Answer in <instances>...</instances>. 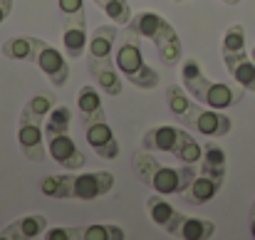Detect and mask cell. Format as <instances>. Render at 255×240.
Segmentation results:
<instances>
[{
    "mask_svg": "<svg viewBox=\"0 0 255 240\" xmlns=\"http://www.w3.org/2000/svg\"><path fill=\"white\" fill-rule=\"evenodd\" d=\"M181 82L183 89L201 104L213 107V109H228L233 104H238L248 89H243L238 82L236 84H226V82H213L208 80L201 70V65L193 57H186L181 62Z\"/></svg>",
    "mask_w": 255,
    "mask_h": 240,
    "instance_id": "obj_6",
    "label": "cell"
},
{
    "mask_svg": "<svg viewBox=\"0 0 255 240\" xmlns=\"http://www.w3.org/2000/svg\"><path fill=\"white\" fill-rule=\"evenodd\" d=\"M70 121H72V114L70 109L62 104H55L50 109V114L45 117V124H42V131H45V146H47V154L57 161L62 168H82L87 163L82 149H77L72 134H70Z\"/></svg>",
    "mask_w": 255,
    "mask_h": 240,
    "instance_id": "obj_9",
    "label": "cell"
},
{
    "mask_svg": "<svg viewBox=\"0 0 255 240\" xmlns=\"http://www.w3.org/2000/svg\"><path fill=\"white\" fill-rule=\"evenodd\" d=\"M166 107L183 126H188L208 139H221V136L231 134V129H233L231 117H226L223 112H218L213 107L193 102L191 94L186 89H181L178 84L166 87Z\"/></svg>",
    "mask_w": 255,
    "mask_h": 240,
    "instance_id": "obj_1",
    "label": "cell"
},
{
    "mask_svg": "<svg viewBox=\"0 0 255 240\" xmlns=\"http://www.w3.org/2000/svg\"><path fill=\"white\" fill-rule=\"evenodd\" d=\"M47 231V218L42 213H32L25 218L12 221L7 228H2L0 240H30V238H40Z\"/></svg>",
    "mask_w": 255,
    "mask_h": 240,
    "instance_id": "obj_16",
    "label": "cell"
},
{
    "mask_svg": "<svg viewBox=\"0 0 255 240\" xmlns=\"http://www.w3.org/2000/svg\"><path fill=\"white\" fill-rule=\"evenodd\" d=\"M251 236L255 238V201H253V206H251Z\"/></svg>",
    "mask_w": 255,
    "mask_h": 240,
    "instance_id": "obj_24",
    "label": "cell"
},
{
    "mask_svg": "<svg viewBox=\"0 0 255 240\" xmlns=\"http://www.w3.org/2000/svg\"><path fill=\"white\" fill-rule=\"evenodd\" d=\"M129 27L139 37H146L156 45V52H159V57L166 67L178 65V60H181V37H178V32L173 30V25L166 17H161L154 10H141V12L131 15Z\"/></svg>",
    "mask_w": 255,
    "mask_h": 240,
    "instance_id": "obj_11",
    "label": "cell"
},
{
    "mask_svg": "<svg viewBox=\"0 0 255 240\" xmlns=\"http://www.w3.org/2000/svg\"><path fill=\"white\" fill-rule=\"evenodd\" d=\"M114 62H117V70L131 82L136 89H144V92H151L159 87V72L151 70L141 55V40L139 35L127 25L124 30H119V37H117V47H114Z\"/></svg>",
    "mask_w": 255,
    "mask_h": 240,
    "instance_id": "obj_10",
    "label": "cell"
},
{
    "mask_svg": "<svg viewBox=\"0 0 255 240\" xmlns=\"http://www.w3.org/2000/svg\"><path fill=\"white\" fill-rule=\"evenodd\" d=\"M176 2H183V0H176ZM221 2H226V5H238L241 0H221Z\"/></svg>",
    "mask_w": 255,
    "mask_h": 240,
    "instance_id": "obj_25",
    "label": "cell"
},
{
    "mask_svg": "<svg viewBox=\"0 0 255 240\" xmlns=\"http://www.w3.org/2000/svg\"><path fill=\"white\" fill-rule=\"evenodd\" d=\"M141 149L171 154L178 163H191V166L201 163V156H203V146L188 131H183L178 126H171V124L146 129V134L141 139Z\"/></svg>",
    "mask_w": 255,
    "mask_h": 240,
    "instance_id": "obj_12",
    "label": "cell"
},
{
    "mask_svg": "<svg viewBox=\"0 0 255 240\" xmlns=\"http://www.w3.org/2000/svg\"><path fill=\"white\" fill-rule=\"evenodd\" d=\"M213 233H216L213 221H206V218H196V216H186V213H183L176 238H183V240H208V238H213Z\"/></svg>",
    "mask_w": 255,
    "mask_h": 240,
    "instance_id": "obj_19",
    "label": "cell"
},
{
    "mask_svg": "<svg viewBox=\"0 0 255 240\" xmlns=\"http://www.w3.org/2000/svg\"><path fill=\"white\" fill-rule=\"evenodd\" d=\"M251 57H253V60H255V47H253V50H251Z\"/></svg>",
    "mask_w": 255,
    "mask_h": 240,
    "instance_id": "obj_26",
    "label": "cell"
},
{
    "mask_svg": "<svg viewBox=\"0 0 255 240\" xmlns=\"http://www.w3.org/2000/svg\"><path fill=\"white\" fill-rule=\"evenodd\" d=\"M0 50L10 60L32 62L37 70L45 72V77L52 82V87H65L70 80V65L65 55L40 37H10L2 42Z\"/></svg>",
    "mask_w": 255,
    "mask_h": 240,
    "instance_id": "obj_3",
    "label": "cell"
},
{
    "mask_svg": "<svg viewBox=\"0 0 255 240\" xmlns=\"http://www.w3.org/2000/svg\"><path fill=\"white\" fill-rule=\"evenodd\" d=\"M97 7H102L107 12V17L117 25H129L131 20V7L129 0H92Z\"/></svg>",
    "mask_w": 255,
    "mask_h": 240,
    "instance_id": "obj_20",
    "label": "cell"
},
{
    "mask_svg": "<svg viewBox=\"0 0 255 240\" xmlns=\"http://www.w3.org/2000/svg\"><path fill=\"white\" fill-rule=\"evenodd\" d=\"M223 181H226V151L216 141H208L203 144L201 168L196 171L193 181L181 193V198L188 206H206L221 193Z\"/></svg>",
    "mask_w": 255,
    "mask_h": 240,
    "instance_id": "obj_8",
    "label": "cell"
},
{
    "mask_svg": "<svg viewBox=\"0 0 255 240\" xmlns=\"http://www.w3.org/2000/svg\"><path fill=\"white\" fill-rule=\"evenodd\" d=\"M131 166H134L136 178L141 183H146L149 188H154L156 193H161V196H181L188 188V183L193 181L196 171H198L191 163H181L178 168L164 166V163H159L154 159L151 151H146V149L134 154Z\"/></svg>",
    "mask_w": 255,
    "mask_h": 240,
    "instance_id": "obj_7",
    "label": "cell"
},
{
    "mask_svg": "<svg viewBox=\"0 0 255 240\" xmlns=\"http://www.w3.org/2000/svg\"><path fill=\"white\" fill-rule=\"evenodd\" d=\"M10 10H12V0H0V22L10 15Z\"/></svg>",
    "mask_w": 255,
    "mask_h": 240,
    "instance_id": "obj_23",
    "label": "cell"
},
{
    "mask_svg": "<svg viewBox=\"0 0 255 240\" xmlns=\"http://www.w3.org/2000/svg\"><path fill=\"white\" fill-rule=\"evenodd\" d=\"M57 104V97L52 92H42L30 97L22 109H20V119H17V144L22 156L32 163H45L47 159V146H45V117L50 114V109Z\"/></svg>",
    "mask_w": 255,
    "mask_h": 240,
    "instance_id": "obj_4",
    "label": "cell"
},
{
    "mask_svg": "<svg viewBox=\"0 0 255 240\" xmlns=\"http://www.w3.org/2000/svg\"><path fill=\"white\" fill-rule=\"evenodd\" d=\"M45 240H85V226H60V228H47Z\"/></svg>",
    "mask_w": 255,
    "mask_h": 240,
    "instance_id": "obj_22",
    "label": "cell"
},
{
    "mask_svg": "<svg viewBox=\"0 0 255 240\" xmlns=\"http://www.w3.org/2000/svg\"><path fill=\"white\" fill-rule=\"evenodd\" d=\"M117 37H119V30L114 25H99L89 35L85 52V62L92 80L109 97L122 94V72L117 70V62L112 60V50H114Z\"/></svg>",
    "mask_w": 255,
    "mask_h": 240,
    "instance_id": "obj_2",
    "label": "cell"
},
{
    "mask_svg": "<svg viewBox=\"0 0 255 240\" xmlns=\"http://www.w3.org/2000/svg\"><path fill=\"white\" fill-rule=\"evenodd\" d=\"M226 70L231 72V77L238 82L243 89L255 92V60L248 57V52H231L223 55Z\"/></svg>",
    "mask_w": 255,
    "mask_h": 240,
    "instance_id": "obj_17",
    "label": "cell"
},
{
    "mask_svg": "<svg viewBox=\"0 0 255 240\" xmlns=\"http://www.w3.org/2000/svg\"><path fill=\"white\" fill-rule=\"evenodd\" d=\"M87 42H89L87 15H80V17H65V25H62L65 55L72 57V60H80L82 52H87Z\"/></svg>",
    "mask_w": 255,
    "mask_h": 240,
    "instance_id": "obj_15",
    "label": "cell"
},
{
    "mask_svg": "<svg viewBox=\"0 0 255 240\" xmlns=\"http://www.w3.org/2000/svg\"><path fill=\"white\" fill-rule=\"evenodd\" d=\"M124 231L119 226H104V223H94L85 226V240H124Z\"/></svg>",
    "mask_w": 255,
    "mask_h": 240,
    "instance_id": "obj_21",
    "label": "cell"
},
{
    "mask_svg": "<svg viewBox=\"0 0 255 240\" xmlns=\"http://www.w3.org/2000/svg\"><path fill=\"white\" fill-rule=\"evenodd\" d=\"M77 112H80L82 124L107 119L104 107H102V97H99V89L97 87H92V84L80 87V92H77Z\"/></svg>",
    "mask_w": 255,
    "mask_h": 240,
    "instance_id": "obj_18",
    "label": "cell"
},
{
    "mask_svg": "<svg viewBox=\"0 0 255 240\" xmlns=\"http://www.w3.org/2000/svg\"><path fill=\"white\" fill-rule=\"evenodd\" d=\"M146 213H149V218H151L159 228H164L171 238H176L183 213H181V211H176L169 201H164V196H161V193H154V196H149V198H146Z\"/></svg>",
    "mask_w": 255,
    "mask_h": 240,
    "instance_id": "obj_14",
    "label": "cell"
},
{
    "mask_svg": "<svg viewBox=\"0 0 255 240\" xmlns=\"http://www.w3.org/2000/svg\"><path fill=\"white\" fill-rule=\"evenodd\" d=\"M85 141L89 144V149H94V154L104 161H114L122 151V146H119L112 126L107 124V119L85 124Z\"/></svg>",
    "mask_w": 255,
    "mask_h": 240,
    "instance_id": "obj_13",
    "label": "cell"
},
{
    "mask_svg": "<svg viewBox=\"0 0 255 240\" xmlns=\"http://www.w3.org/2000/svg\"><path fill=\"white\" fill-rule=\"evenodd\" d=\"M42 193L50 198L65 201H94L107 196L114 188V176L109 171H92V173H52L40 183Z\"/></svg>",
    "mask_w": 255,
    "mask_h": 240,
    "instance_id": "obj_5",
    "label": "cell"
}]
</instances>
